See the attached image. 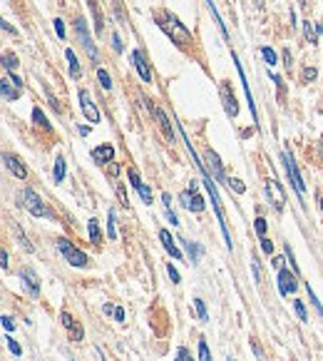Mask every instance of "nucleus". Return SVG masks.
I'll list each match as a JSON object with an SVG mask.
<instances>
[{
    "instance_id": "nucleus-44",
    "label": "nucleus",
    "mask_w": 323,
    "mask_h": 361,
    "mask_svg": "<svg viewBox=\"0 0 323 361\" xmlns=\"http://www.w3.org/2000/svg\"><path fill=\"white\" fill-rule=\"evenodd\" d=\"M3 326H5L8 331H15V321H13V316L5 314V316H3Z\"/></svg>"
},
{
    "instance_id": "nucleus-28",
    "label": "nucleus",
    "mask_w": 323,
    "mask_h": 361,
    "mask_svg": "<svg viewBox=\"0 0 323 361\" xmlns=\"http://www.w3.org/2000/svg\"><path fill=\"white\" fill-rule=\"evenodd\" d=\"M226 185H229V190H234L236 195H244V192H246V185H244L241 179H236V177H231V179H226Z\"/></svg>"
},
{
    "instance_id": "nucleus-16",
    "label": "nucleus",
    "mask_w": 323,
    "mask_h": 361,
    "mask_svg": "<svg viewBox=\"0 0 323 361\" xmlns=\"http://www.w3.org/2000/svg\"><path fill=\"white\" fill-rule=\"evenodd\" d=\"M152 112L157 115V120H159V127H162V132L167 135V140L169 142H174V130H172V125H169V117L159 110V107H152Z\"/></svg>"
},
{
    "instance_id": "nucleus-58",
    "label": "nucleus",
    "mask_w": 323,
    "mask_h": 361,
    "mask_svg": "<svg viewBox=\"0 0 323 361\" xmlns=\"http://www.w3.org/2000/svg\"><path fill=\"white\" fill-rule=\"evenodd\" d=\"M226 361H234V359H231V356H229V359H226Z\"/></svg>"
},
{
    "instance_id": "nucleus-22",
    "label": "nucleus",
    "mask_w": 323,
    "mask_h": 361,
    "mask_svg": "<svg viewBox=\"0 0 323 361\" xmlns=\"http://www.w3.org/2000/svg\"><path fill=\"white\" fill-rule=\"evenodd\" d=\"M65 58H67V63H70V72H72V77H80V75H82V70H80L77 55H75L72 50H65Z\"/></svg>"
},
{
    "instance_id": "nucleus-46",
    "label": "nucleus",
    "mask_w": 323,
    "mask_h": 361,
    "mask_svg": "<svg viewBox=\"0 0 323 361\" xmlns=\"http://www.w3.org/2000/svg\"><path fill=\"white\" fill-rule=\"evenodd\" d=\"M55 23V33H58V38H65V25H63V20L58 18V20H53Z\"/></svg>"
},
{
    "instance_id": "nucleus-10",
    "label": "nucleus",
    "mask_w": 323,
    "mask_h": 361,
    "mask_svg": "<svg viewBox=\"0 0 323 361\" xmlns=\"http://www.w3.org/2000/svg\"><path fill=\"white\" fill-rule=\"evenodd\" d=\"M20 279H23V284L28 289V294L40 296V279H38V274H35L30 267H23V269H20Z\"/></svg>"
},
{
    "instance_id": "nucleus-17",
    "label": "nucleus",
    "mask_w": 323,
    "mask_h": 361,
    "mask_svg": "<svg viewBox=\"0 0 323 361\" xmlns=\"http://www.w3.org/2000/svg\"><path fill=\"white\" fill-rule=\"evenodd\" d=\"M179 242H182L184 252L189 254V264H196V262H199V257H201V247H199L196 242H187V239H179Z\"/></svg>"
},
{
    "instance_id": "nucleus-23",
    "label": "nucleus",
    "mask_w": 323,
    "mask_h": 361,
    "mask_svg": "<svg viewBox=\"0 0 323 361\" xmlns=\"http://www.w3.org/2000/svg\"><path fill=\"white\" fill-rule=\"evenodd\" d=\"M115 222H117V217H115V210H110V212H107V237H110L112 242L117 239V224H115Z\"/></svg>"
},
{
    "instance_id": "nucleus-34",
    "label": "nucleus",
    "mask_w": 323,
    "mask_h": 361,
    "mask_svg": "<svg viewBox=\"0 0 323 361\" xmlns=\"http://www.w3.org/2000/svg\"><path fill=\"white\" fill-rule=\"evenodd\" d=\"M293 309H296V314H298V319L301 321H308V314H306V306H303V301H293Z\"/></svg>"
},
{
    "instance_id": "nucleus-13",
    "label": "nucleus",
    "mask_w": 323,
    "mask_h": 361,
    "mask_svg": "<svg viewBox=\"0 0 323 361\" xmlns=\"http://www.w3.org/2000/svg\"><path fill=\"white\" fill-rule=\"evenodd\" d=\"M159 242H162V247L172 254V259L182 262V252H179V247L174 244V239H172V234H169L167 229H159Z\"/></svg>"
},
{
    "instance_id": "nucleus-54",
    "label": "nucleus",
    "mask_w": 323,
    "mask_h": 361,
    "mask_svg": "<svg viewBox=\"0 0 323 361\" xmlns=\"http://www.w3.org/2000/svg\"><path fill=\"white\" fill-rule=\"evenodd\" d=\"M162 200H164V205H167V210H172V197H169V195H167V192H164V195H162Z\"/></svg>"
},
{
    "instance_id": "nucleus-5",
    "label": "nucleus",
    "mask_w": 323,
    "mask_h": 361,
    "mask_svg": "<svg viewBox=\"0 0 323 361\" xmlns=\"http://www.w3.org/2000/svg\"><path fill=\"white\" fill-rule=\"evenodd\" d=\"M75 28H77V35H80V40H82V48L87 50V55L92 58V63H97V48H95V43H92V38H90V33H87L85 20H82V18H77Z\"/></svg>"
},
{
    "instance_id": "nucleus-38",
    "label": "nucleus",
    "mask_w": 323,
    "mask_h": 361,
    "mask_svg": "<svg viewBox=\"0 0 323 361\" xmlns=\"http://www.w3.org/2000/svg\"><path fill=\"white\" fill-rule=\"evenodd\" d=\"M117 200H120V205H122V207H129L127 192H125V187H122V185H117Z\"/></svg>"
},
{
    "instance_id": "nucleus-26",
    "label": "nucleus",
    "mask_w": 323,
    "mask_h": 361,
    "mask_svg": "<svg viewBox=\"0 0 323 361\" xmlns=\"http://www.w3.org/2000/svg\"><path fill=\"white\" fill-rule=\"evenodd\" d=\"M65 179V157H55V182L60 185Z\"/></svg>"
},
{
    "instance_id": "nucleus-35",
    "label": "nucleus",
    "mask_w": 323,
    "mask_h": 361,
    "mask_svg": "<svg viewBox=\"0 0 323 361\" xmlns=\"http://www.w3.org/2000/svg\"><path fill=\"white\" fill-rule=\"evenodd\" d=\"M286 262H291V272L298 274V264H296V257H293V252H291V244H286Z\"/></svg>"
},
{
    "instance_id": "nucleus-37",
    "label": "nucleus",
    "mask_w": 323,
    "mask_h": 361,
    "mask_svg": "<svg viewBox=\"0 0 323 361\" xmlns=\"http://www.w3.org/2000/svg\"><path fill=\"white\" fill-rule=\"evenodd\" d=\"M167 274H169V279H172L174 284H179V282H182V277H179V272L174 269V264H172V262L167 264Z\"/></svg>"
},
{
    "instance_id": "nucleus-52",
    "label": "nucleus",
    "mask_w": 323,
    "mask_h": 361,
    "mask_svg": "<svg viewBox=\"0 0 323 361\" xmlns=\"http://www.w3.org/2000/svg\"><path fill=\"white\" fill-rule=\"evenodd\" d=\"M167 219L172 222V227H177V224H179V219H177V215H174L172 210H167Z\"/></svg>"
},
{
    "instance_id": "nucleus-7",
    "label": "nucleus",
    "mask_w": 323,
    "mask_h": 361,
    "mask_svg": "<svg viewBox=\"0 0 323 361\" xmlns=\"http://www.w3.org/2000/svg\"><path fill=\"white\" fill-rule=\"evenodd\" d=\"M80 105H82V112H85V117L95 125V122H100V110H97V105L92 102V97H90V92L87 90H80Z\"/></svg>"
},
{
    "instance_id": "nucleus-12",
    "label": "nucleus",
    "mask_w": 323,
    "mask_h": 361,
    "mask_svg": "<svg viewBox=\"0 0 323 361\" xmlns=\"http://www.w3.org/2000/svg\"><path fill=\"white\" fill-rule=\"evenodd\" d=\"M3 159H5L8 169H10V172H13L18 179H25V177H28V167L20 162V157H15V154H8V152H5V154H3Z\"/></svg>"
},
{
    "instance_id": "nucleus-25",
    "label": "nucleus",
    "mask_w": 323,
    "mask_h": 361,
    "mask_svg": "<svg viewBox=\"0 0 323 361\" xmlns=\"http://www.w3.org/2000/svg\"><path fill=\"white\" fill-rule=\"evenodd\" d=\"M82 339H85V329H82L80 321H75L72 329H70V341H82Z\"/></svg>"
},
{
    "instance_id": "nucleus-45",
    "label": "nucleus",
    "mask_w": 323,
    "mask_h": 361,
    "mask_svg": "<svg viewBox=\"0 0 323 361\" xmlns=\"http://www.w3.org/2000/svg\"><path fill=\"white\" fill-rule=\"evenodd\" d=\"M60 319H63V326H65V329H72V324H75V319H72V316H70L67 311H63V316H60Z\"/></svg>"
},
{
    "instance_id": "nucleus-43",
    "label": "nucleus",
    "mask_w": 323,
    "mask_h": 361,
    "mask_svg": "<svg viewBox=\"0 0 323 361\" xmlns=\"http://www.w3.org/2000/svg\"><path fill=\"white\" fill-rule=\"evenodd\" d=\"M8 349H10V351H13L15 356H20V354H23V349H20V344H18V341H13V339H8Z\"/></svg>"
},
{
    "instance_id": "nucleus-40",
    "label": "nucleus",
    "mask_w": 323,
    "mask_h": 361,
    "mask_svg": "<svg viewBox=\"0 0 323 361\" xmlns=\"http://www.w3.org/2000/svg\"><path fill=\"white\" fill-rule=\"evenodd\" d=\"M261 252H263V254H271V252H273V242L266 239V237H261Z\"/></svg>"
},
{
    "instance_id": "nucleus-8",
    "label": "nucleus",
    "mask_w": 323,
    "mask_h": 361,
    "mask_svg": "<svg viewBox=\"0 0 323 361\" xmlns=\"http://www.w3.org/2000/svg\"><path fill=\"white\" fill-rule=\"evenodd\" d=\"M298 287V282H296V272H288V269H281L278 272V291H281V296H288V294H293Z\"/></svg>"
},
{
    "instance_id": "nucleus-36",
    "label": "nucleus",
    "mask_w": 323,
    "mask_h": 361,
    "mask_svg": "<svg viewBox=\"0 0 323 361\" xmlns=\"http://www.w3.org/2000/svg\"><path fill=\"white\" fill-rule=\"evenodd\" d=\"M316 75H318V70H316V68H303V72H301V80H303V82H311V80H316Z\"/></svg>"
},
{
    "instance_id": "nucleus-15",
    "label": "nucleus",
    "mask_w": 323,
    "mask_h": 361,
    "mask_svg": "<svg viewBox=\"0 0 323 361\" xmlns=\"http://www.w3.org/2000/svg\"><path fill=\"white\" fill-rule=\"evenodd\" d=\"M112 157H115V147L112 144H100V147L92 149V159L97 164H107V162H112Z\"/></svg>"
},
{
    "instance_id": "nucleus-18",
    "label": "nucleus",
    "mask_w": 323,
    "mask_h": 361,
    "mask_svg": "<svg viewBox=\"0 0 323 361\" xmlns=\"http://www.w3.org/2000/svg\"><path fill=\"white\" fill-rule=\"evenodd\" d=\"M0 90H3V97H5L8 102H13V100L20 97V87H10V77L0 80Z\"/></svg>"
},
{
    "instance_id": "nucleus-20",
    "label": "nucleus",
    "mask_w": 323,
    "mask_h": 361,
    "mask_svg": "<svg viewBox=\"0 0 323 361\" xmlns=\"http://www.w3.org/2000/svg\"><path fill=\"white\" fill-rule=\"evenodd\" d=\"M323 33V25H316V28H311V23H306V28H303V35H306V40L311 43V45H316L318 43V35Z\"/></svg>"
},
{
    "instance_id": "nucleus-19",
    "label": "nucleus",
    "mask_w": 323,
    "mask_h": 361,
    "mask_svg": "<svg viewBox=\"0 0 323 361\" xmlns=\"http://www.w3.org/2000/svg\"><path fill=\"white\" fill-rule=\"evenodd\" d=\"M10 229H13V234H15V239L20 242V247H23L25 252H35V247L30 244V239H28V237H25V232L20 229V224H15V222H13V224H10Z\"/></svg>"
},
{
    "instance_id": "nucleus-27",
    "label": "nucleus",
    "mask_w": 323,
    "mask_h": 361,
    "mask_svg": "<svg viewBox=\"0 0 323 361\" xmlns=\"http://www.w3.org/2000/svg\"><path fill=\"white\" fill-rule=\"evenodd\" d=\"M97 80H100V85L105 87V90H112V77H110V72L107 70H97Z\"/></svg>"
},
{
    "instance_id": "nucleus-42",
    "label": "nucleus",
    "mask_w": 323,
    "mask_h": 361,
    "mask_svg": "<svg viewBox=\"0 0 323 361\" xmlns=\"http://www.w3.org/2000/svg\"><path fill=\"white\" fill-rule=\"evenodd\" d=\"M306 289H308V296H311V301H313V306H316V309H318V314H321V316H323V306H321V301H318V299H316V294H313V291H311V284H306Z\"/></svg>"
},
{
    "instance_id": "nucleus-51",
    "label": "nucleus",
    "mask_w": 323,
    "mask_h": 361,
    "mask_svg": "<svg viewBox=\"0 0 323 361\" xmlns=\"http://www.w3.org/2000/svg\"><path fill=\"white\" fill-rule=\"evenodd\" d=\"M251 349H254V354H256V359H261L263 356V351H261V346L256 344V339H251Z\"/></svg>"
},
{
    "instance_id": "nucleus-41",
    "label": "nucleus",
    "mask_w": 323,
    "mask_h": 361,
    "mask_svg": "<svg viewBox=\"0 0 323 361\" xmlns=\"http://www.w3.org/2000/svg\"><path fill=\"white\" fill-rule=\"evenodd\" d=\"M251 269H254V279H256V282H261V264H258L256 257H251Z\"/></svg>"
},
{
    "instance_id": "nucleus-24",
    "label": "nucleus",
    "mask_w": 323,
    "mask_h": 361,
    "mask_svg": "<svg viewBox=\"0 0 323 361\" xmlns=\"http://www.w3.org/2000/svg\"><path fill=\"white\" fill-rule=\"evenodd\" d=\"M33 120H35L43 130H53V125L48 122V117H45V112H43L40 107H33Z\"/></svg>"
},
{
    "instance_id": "nucleus-55",
    "label": "nucleus",
    "mask_w": 323,
    "mask_h": 361,
    "mask_svg": "<svg viewBox=\"0 0 323 361\" xmlns=\"http://www.w3.org/2000/svg\"><path fill=\"white\" fill-rule=\"evenodd\" d=\"M3 30H5V33H13V35H15V28H10V25H8L5 20H3Z\"/></svg>"
},
{
    "instance_id": "nucleus-47",
    "label": "nucleus",
    "mask_w": 323,
    "mask_h": 361,
    "mask_svg": "<svg viewBox=\"0 0 323 361\" xmlns=\"http://www.w3.org/2000/svg\"><path fill=\"white\" fill-rule=\"evenodd\" d=\"M281 55H283V65H286V68L291 70V63H293V58H291V50H283Z\"/></svg>"
},
{
    "instance_id": "nucleus-49",
    "label": "nucleus",
    "mask_w": 323,
    "mask_h": 361,
    "mask_svg": "<svg viewBox=\"0 0 323 361\" xmlns=\"http://www.w3.org/2000/svg\"><path fill=\"white\" fill-rule=\"evenodd\" d=\"M283 262H286V257H273V262H271V264H273V269H278V272H281V269H283Z\"/></svg>"
},
{
    "instance_id": "nucleus-50",
    "label": "nucleus",
    "mask_w": 323,
    "mask_h": 361,
    "mask_svg": "<svg viewBox=\"0 0 323 361\" xmlns=\"http://www.w3.org/2000/svg\"><path fill=\"white\" fill-rule=\"evenodd\" d=\"M112 43H115V50H117V53H122V40H120V35H117V33L112 35Z\"/></svg>"
},
{
    "instance_id": "nucleus-30",
    "label": "nucleus",
    "mask_w": 323,
    "mask_h": 361,
    "mask_svg": "<svg viewBox=\"0 0 323 361\" xmlns=\"http://www.w3.org/2000/svg\"><path fill=\"white\" fill-rule=\"evenodd\" d=\"M261 55H263V60H266V65H268V68H273V65H276V53H273L271 48H261Z\"/></svg>"
},
{
    "instance_id": "nucleus-3",
    "label": "nucleus",
    "mask_w": 323,
    "mask_h": 361,
    "mask_svg": "<svg viewBox=\"0 0 323 361\" xmlns=\"http://www.w3.org/2000/svg\"><path fill=\"white\" fill-rule=\"evenodd\" d=\"M58 249H60V254L65 257V262L70 264V267H77V269H82V267H87V254L82 252V249H77L72 242H67L65 237L58 239Z\"/></svg>"
},
{
    "instance_id": "nucleus-53",
    "label": "nucleus",
    "mask_w": 323,
    "mask_h": 361,
    "mask_svg": "<svg viewBox=\"0 0 323 361\" xmlns=\"http://www.w3.org/2000/svg\"><path fill=\"white\" fill-rule=\"evenodd\" d=\"M115 319H117V321H125V309L117 306V309H115Z\"/></svg>"
},
{
    "instance_id": "nucleus-1",
    "label": "nucleus",
    "mask_w": 323,
    "mask_h": 361,
    "mask_svg": "<svg viewBox=\"0 0 323 361\" xmlns=\"http://www.w3.org/2000/svg\"><path fill=\"white\" fill-rule=\"evenodd\" d=\"M159 28L172 38V43H177V45H189L192 43V33L179 23V18L177 15H172V13H162V18H159Z\"/></svg>"
},
{
    "instance_id": "nucleus-48",
    "label": "nucleus",
    "mask_w": 323,
    "mask_h": 361,
    "mask_svg": "<svg viewBox=\"0 0 323 361\" xmlns=\"http://www.w3.org/2000/svg\"><path fill=\"white\" fill-rule=\"evenodd\" d=\"M0 259H3V262H0V267H3V272H8V262H10V257H8V252H5V249L0 252Z\"/></svg>"
},
{
    "instance_id": "nucleus-2",
    "label": "nucleus",
    "mask_w": 323,
    "mask_h": 361,
    "mask_svg": "<svg viewBox=\"0 0 323 361\" xmlns=\"http://www.w3.org/2000/svg\"><path fill=\"white\" fill-rule=\"evenodd\" d=\"M23 207L30 212L33 217H45V219H55V212L43 202V197L33 190V187H25L23 190Z\"/></svg>"
},
{
    "instance_id": "nucleus-31",
    "label": "nucleus",
    "mask_w": 323,
    "mask_h": 361,
    "mask_svg": "<svg viewBox=\"0 0 323 361\" xmlns=\"http://www.w3.org/2000/svg\"><path fill=\"white\" fill-rule=\"evenodd\" d=\"M3 68H5V70H15V68H18V58L10 55V53H5V55H3Z\"/></svg>"
},
{
    "instance_id": "nucleus-39",
    "label": "nucleus",
    "mask_w": 323,
    "mask_h": 361,
    "mask_svg": "<svg viewBox=\"0 0 323 361\" xmlns=\"http://www.w3.org/2000/svg\"><path fill=\"white\" fill-rule=\"evenodd\" d=\"M174 361H194L192 354H189V349H184V346H179V351H177V359Z\"/></svg>"
},
{
    "instance_id": "nucleus-33",
    "label": "nucleus",
    "mask_w": 323,
    "mask_h": 361,
    "mask_svg": "<svg viewBox=\"0 0 323 361\" xmlns=\"http://www.w3.org/2000/svg\"><path fill=\"white\" fill-rule=\"evenodd\" d=\"M254 229H256L258 237H266V229H268V224H266V219H263V217H256V222H254Z\"/></svg>"
},
{
    "instance_id": "nucleus-6",
    "label": "nucleus",
    "mask_w": 323,
    "mask_h": 361,
    "mask_svg": "<svg viewBox=\"0 0 323 361\" xmlns=\"http://www.w3.org/2000/svg\"><path fill=\"white\" fill-rule=\"evenodd\" d=\"M179 205L184 210H189V212H204V207H206V202H204V197L199 192H182L179 195Z\"/></svg>"
},
{
    "instance_id": "nucleus-4",
    "label": "nucleus",
    "mask_w": 323,
    "mask_h": 361,
    "mask_svg": "<svg viewBox=\"0 0 323 361\" xmlns=\"http://www.w3.org/2000/svg\"><path fill=\"white\" fill-rule=\"evenodd\" d=\"M283 164H286V174H288L293 190H296L298 195H303V192H306V185H303V179H301V174H298V167H296V162H293V157H291L288 152H283Z\"/></svg>"
},
{
    "instance_id": "nucleus-56",
    "label": "nucleus",
    "mask_w": 323,
    "mask_h": 361,
    "mask_svg": "<svg viewBox=\"0 0 323 361\" xmlns=\"http://www.w3.org/2000/svg\"><path fill=\"white\" fill-rule=\"evenodd\" d=\"M318 202H321V205H318V207H321V212H323V197H318Z\"/></svg>"
},
{
    "instance_id": "nucleus-29",
    "label": "nucleus",
    "mask_w": 323,
    "mask_h": 361,
    "mask_svg": "<svg viewBox=\"0 0 323 361\" xmlns=\"http://www.w3.org/2000/svg\"><path fill=\"white\" fill-rule=\"evenodd\" d=\"M194 306H196L199 319H201V321H206V319H209V314H206V304H204V299H199V296H196V299H194Z\"/></svg>"
},
{
    "instance_id": "nucleus-9",
    "label": "nucleus",
    "mask_w": 323,
    "mask_h": 361,
    "mask_svg": "<svg viewBox=\"0 0 323 361\" xmlns=\"http://www.w3.org/2000/svg\"><path fill=\"white\" fill-rule=\"evenodd\" d=\"M132 63H134V68H137L139 77L144 82H152V68H149V63H147V58H144L142 50H132Z\"/></svg>"
},
{
    "instance_id": "nucleus-21",
    "label": "nucleus",
    "mask_w": 323,
    "mask_h": 361,
    "mask_svg": "<svg viewBox=\"0 0 323 361\" xmlns=\"http://www.w3.org/2000/svg\"><path fill=\"white\" fill-rule=\"evenodd\" d=\"M87 232H90V239H92L95 244H100V242H102V232H100V224H97V219H95V217L87 222Z\"/></svg>"
},
{
    "instance_id": "nucleus-57",
    "label": "nucleus",
    "mask_w": 323,
    "mask_h": 361,
    "mask_svg": "<svg viewBox=\"0 0 323 361\" xmlns=\"http://www.w3.org/2000/svg\"><path fill=\"white\" fill-rule=\"evenodd\" d=\"M256 5H258V8H261V5H263V0H256Z\"/></svg>"
},
{
    "instance_id": "nucleus-14",
    "label": "nucleus",
    "mask_w": 323,
    "mask_h": 361,
    "mask_svg": "<svg viewBox=\"0 0 323 361\" xmlns=\"http://www.w3.org/2000/svg\"><path fill=\"white\" fill-rule=\"evenodd\" d=\"M221 100H224V110H226V115H229V117H236V115H239V105H236L234 92H229L226 85H221Z\"/></svg>"
},
{
    "instance_id": "nucleus-11",
    "label": "nucleus",
    "mask_w": 323,
    "mask_h": 361,
    "mask_svg": "<svg viewBox=\"0 0 323 361\" xmlns=\"http://www.w3.org/2000/svg\"><path fill=\"white\" fill-rule=\"evenodd\" d=\"M204 162H206V167L211 169V177H214V179H219V182H226V177H224V167H221V162H219V154H216V152L206 149V154H204Z\"/></svg>"
},
{
    "instance_id": "nucleus-32",
    "label": "nucleus",
    "mask_w": 323,
    "mask_h": 361,
    "mask_svg": "<svg viewBox=\"0 0 323 361\" xmlns=\"http://www.w3.org/2000/svg\"><path fill=\"white\" fill-rule=\"evenodd\" d=\"M199 361H211V351L204 339H199Z\"/></svg>"
}]
</instances>
